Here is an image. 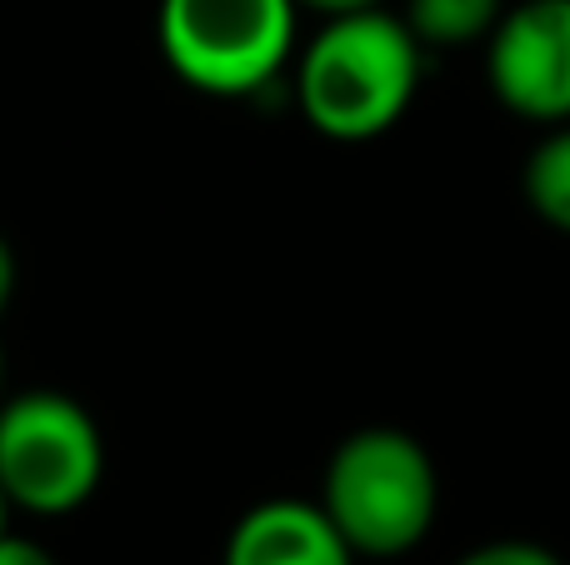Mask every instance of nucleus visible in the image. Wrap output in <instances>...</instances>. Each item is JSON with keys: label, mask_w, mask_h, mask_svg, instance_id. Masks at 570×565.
<instances>
[{"label": "nucleus", "mask_w": 570, "mask_h": 565, "mask_svg": "<svg viewBox=\"0 0 570 565\" xmlns=\"http://www.w3.org/2000/svg\"><path fill=\"white\" fill-rule=\"evenodd\" d=\"M421 40L401 16L365 6L331 16L301 50L295 100L331 140H375L411 110L421 90Z\"/></svg>", "instance_id": "nucleus-1"}, {"label": "nucleus", "mask_w": 570, "mask_h": 565, "mask_svg": "<svg viewBox=\"0 0 570 565\" xmlns=\"http://www.w3.org/2000/svg\"><path fill=\"white\" fill-rule=\"evenodd\" d=\"M441 480L431 450L395 426H365L331 450L321 511L355 556L391 561L431 536Z\"/></svg>", "instance_id": "nucleus-2"}, {"label": "nucleus", "mask_w": 570, "mask_h": 565, "mask_svg": "<svg viewBox=\"0 0 570 565\" xmlns=\"http://www.w3.org/2000/svg\"><path fill=\"white\" fill-rule=\"evenodd\" d=\"M156 40L186 86L206 96H250L291 60L295 0H160Z\"/></svg>", "instance_id": "nucleus-3"}, {"label": "nucleus", "mask_w": 570, "mask_h": 565, "mask_svg": "<svg viewBox=\"0 0 570 565\" xmlns=\"http://www.w3.org/2000/svg\"><path fill=\"white\" fill-rule=\"evenodd\" d=\"M106 476V446L90 410L66 390H20L0 400V490L30 516L86 506Z\"/></svg>", "instance_id": "nucleus-4"}, {"label": "nucleus", "mask_w": 570, "mask_h": 565, "mask_svg": "<svg viewBox=\"0 0 570 565\" xmlns=\"http://www.w3.org/2000/svg\"><path fill=\"white\" fill-rule=\"evenodd\" d=\"M485 80L511 116L535 126L570 120V0L505 6L485 36Z\"/></svg>", "instance_id": "nucleus-5"}, {"label": "nucleus", "mask_w": 570, "mask_h": 565, "mask_svg": "<svg viewBox=\"0 0 570 565\" xmlns=\"http://www.w3.org/2000/svg\"><path fill=\"white\" fill-rule=\"evenodd\" d=\"M226 565H355V551L321 500H261L230 531Z\"/></svg>", "instance_id": "nucleus-6"}, {"label": "nucleus", "mask_w": 570, "mask_h": 565, "mask_svg": "<svg viewBox=\"0 0 570 565\" xmlns=\"http://www.w3.org/2000/svg\"><path fill=\"white\" fill-rule=\"evenodd\" d=\"M521 190H525V206L546 226L570 236V120L551 126L535 140V150L525 156V170H521Z\"/></svg>", "instance_id": "nucleus-7"}, {"label": "nucleus", "mask_w": 570, "mask_h": 565, "mask_svg": "<svg viewBox=\"0 0 570 565\" xmlns=\"http://www.w3.org/2000/svg\"><path fill=\"white\" fill-rule=\"evenodd\" d=\"M505 0H405V26L421 46H471L501 20Z\"/></svg>", "instance_id": "nucleus-8"}, {"label": "nucleus", "mask_w": 570, "mask_h": 565, "mask_svg": "<svg viewBox=\"0 0 570 565\" xmlns=\"http://www.w3.org/2000/svg\"><path fill=\"white\" fill-rule=\"evenodd\" d=\"M455 565H566L556 551L535 546V541H485V546L465 551Z\"/></svg>", "instance_id": "nucleus-9"}, {"label": "nucleus", "mask_w": 570, "mask_h": 565, "mask_svg": "<svg viewBox=\"0 0 570 565\" xmlns=\"http://www.w3.org/2000/svg\"><path fill=\"white\" fill-rule=\"evenodd\" d=\"M0 565H56L46 546H36L30 536H16V531H6L0 536Z\"/></svg>", "instance_id": "nucleus-10"}, {"label": "nucleus", "mask_w": 570, "mask_h": 565, "mask_svg": "<svg viewBox=\"0 0 570 565\" xmlns=\"http://www.w3.org/2000/svg\"><path fill=\"white\" fill-rule=\"evenodd\" d=\"M10 296H16V256H10L6 236H0V310L10 306Z\"/></svg>", "instance_id": "nucleus-11"}, {"label": "nucleus", "mask_w": 570, "mask_h": 565, "mask_svg": "<svg viewBox=\"0 0 570 565\" xmlns=\"http://www.w3.org/2000/svg\"><path fill=\"white\" fill-rule=\"evenodd\" d=\"M295 6H311V10H321V16H345V10L381 6V0H295Z\"/></svg>", "instance_id": "nucleus-12"}, {"label": "nucleus", "mask_w": 570, "mask_h": 565, "mask_svg": "<svg viewBox=\"0 0 570 565\" xmlns=\"http://www.w3.org/2000/svg\"><path fill=\"white\" fill-rule=\"evenodd\" d=\"M10 531V500H6V490H0V536Z\"/></svg>", "instance_id": "nucleus-13"}, {"label": "nucleus", "mask_w": 570, "mask_h": 565, "mask_svg": "<svg viewBox=\"0 0 570 565\" xmlns=\"http://www.w3.org/2000/svg\"><path fill=\"white\" fill-rule=\"evenodd\" d=\"M0 366H6V360H0ZM0 386H6V370H0Z\"/></svg>", "instance_id": "nucleus-14"}]
</instances>
